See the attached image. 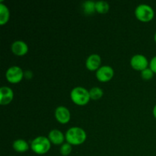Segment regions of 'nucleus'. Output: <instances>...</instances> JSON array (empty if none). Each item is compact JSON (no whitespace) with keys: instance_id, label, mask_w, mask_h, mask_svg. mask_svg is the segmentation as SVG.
<instances>
[{"instance_id":"nucleus-12","label":"nucleus","mask_w":156,"mask_h":156,"mask_svg":"<svg viewBox=\"0 0 156 156\" xmlns=\"http://www.w3.org/2000/svg\"><path fill=\"white\" fill-rule=\"evenodd\" d=\"M65 138L66 137L64 136L63 133L59 129H52L49 133L48 139L50 140V143L55 145H59L62 143Z\"/></svg>"},{"instance_id":"nucleus-3","label":"nucleus","mask_w":156,"mask_h":156,"mask_svg":"<svg viewBox=\"0 0 156 156\" xmlns=\"http://www.w3.org/2000/svg\"><path fill=\"white\" fill-rule=\"evenodd\" d=\"M50 141L47 137L38 136L31 142L30 148L36 154L44 155L46 154L50 149Z\"/></svg>"},{"instance_id":"nucleus-16","label":"nucleus","mask_w":156,"mask_h":156,"mask_svg":"<svg viewBox=\"0 0 156 156\" xmlns=\"http://www.w3.org/2000/svg\"><path fill=\"white\" fill-rule=\"evenodd\" d=\"M82 9L84 12L87 15L93 14L96 11L95 9V2L93 1H85L82 4Z\"/></svg>"},{"instance_id":"nucleus-5","label":"nucleus","mask_w":156,"mask_h":156,"mask_svg":"<svg viewBox=\"0 0 156 156\" xmlns=\"http://www.w3.org/2000/svg\"><path fill=\"white\" fill-rule=\"evenodd\" d=\"M24 76L23 70L17 66L9 67L5 73L6 79L11 83H18L21 82Z\"/></svg>"},{"instance_id":"nucleus-8","label":"nucleus","mask_w":156,"mask_h":156,"mask_svg":"<svg viewBox=\"0 0 156 156\" xmlns=\"http://www.w3.org/2000/svg\"><path fill=\"white\" fill-rule=\"evenodd\" d=\"M70 112L67 108L64 106H59L55 110V117L59 123L65 124L70 120Z\"/></svg>"},{"instance_id":"nucleus-11","label":"nucleus","mask_w":156,"mask_h":156,"mask_svg":"<svg viewBox=\"0 0 156 156\" xmlns=\"http://www.w3.org/2000/svg\"><path fill=\"white\" fill-rule=\"evenodd\" d=\"M101 62V59L99 55L91 54L87 59L86 62H85V66L89 70L94 71L100 68Z\"/></svg>"},{"instance_id":"nucleus-20","label":"nucleus","mask_w":156,"mask_h":156,"mask_svg":"<svg viewBox=\"0 0 156 156\" xmlns=\"http://www.w3.org/2000/svg\"><path fill=\"white\" fill-rule=\"evenodd\" d=\"M149 66L151 69L154 72V73H156V56L151 59L149 62Z\"/></svg>"},{"instance_id":"nucleus-23","label":"nucleus","mask_w":156,"mask_h":156,"mask_svg":"<svg viewBox=\"0 0 156 156\" xmlns=\"http://www.w3.org/2000/svg\"><path fill=\"white\" fill-rule=\"evenodd\" d=\"M154 38H155V41L156 42V32H155V37H154Z\"/></svg>"},{"instance_id":"nucleus-14","label":"nucleus","mask_w":156,"mask_h":156,"mask_svg":"<svg viewBox=\"0 0 156 156\" xmlns=\"http://www.w3.org/2000/svg\"><path fill=\"white\" fill-rule=\"evenodd\" d=\"M10 13L7 6L2 3V1L0 2V24L3 25L5 24L9 19Z\"/></svg>"},{"instance_id":"nucleus-7","label":"nucleus","mask_w":156,"mask_h":156,"mask_svg":"<svg viewBox=\"0 0 156 156\" xmlns=\"http://www.w3.org/2000/svg\"><path fill=\"white\" fill-rule=\"evenodd\" d=\"M131 66L136 70H140L143 71L145 69L148 68V59L144 55L142 54H136L134 55L130 60Z\"/></svg>"},{"instance_id":"nucleus-4","label":"nucleus","mask_w":156,"mask_h":156,"mask_svg":"<svg viewBox=\"0 0 156 156\" xmlns=\"http://www.w3.org/2000/svg\"><path fill=\"white\" fill-rule=\"evenodd\" d=\"M135 15L137 19L142 21H149L154 18L155 12L150 5L146 4L139 5L135 10Z\"/></svg>"},{"instance_id":"nucleus-22","label":"nucleus","mask_w":156,"mask_h":156,"mask_svg":"<svg viewBox=\"0 0 156 156\" xmlns=\"http://www.w3.org/2000/svg\"><path fill=\"white\" fill-rule=\"evenodd\" d=\"M153 114H154V117L156 118V105H155V107H154L153 108Z\"/></svg>"},{"instance_id":"nucleus-6","label":"nucleus","mask_w":156,"mask_h":156,"mask_svg":"<svg viewBox=\"0 0 156 156\" xmlns=\"http://www.w3.org/2000/svg\"><path fill=\"white\" fill-rule=\"evenodd\" d=\"M114 76V69L109 66H102L96 72V77L100 82H106Z\"/></svg>"},{"instance_id":"nucleus-18","label":"nucleus","mask_w":156,"mask_h":156,"mask_svg":"<svg viewBox=\"0 0 156 156\" xmlns=\"http://www.w3.org/2000/svg\"><path fill=\"white\" fill-rule=\"evenodd\" d=\"M72 149H73V148H72L71 144L66 143H64V144H62V146H61L60 150L59 151H60V153L62 154V155L67 156L71 153Z\"/></svg>"},{"instance_id":"nucleus-9","label":"nucleus","mask_w":156,"mask_h":156,"mask_svg":"<svg viewBox=\"0 0 156 156\" xmlns=\"http://www.w3.org/2000/svg\"><path fill=\"white\" fill-rule=\"evenodd\" d=\"M14 98V92L9 87L2 86L0 88V104L2 105H9Z\"/></svg>"},{"instance_id":"nucleus-17","label":"nucleus","mask_w":156,"mask_h":156,"mask_svg":"<svg viewBox=\"0 0 156 156\" xmlns=\"http://www.w3.org/2000/svg\"><path fill=\"white\" fill-rule=\"evenodd\" d=\"M103 90L101 88H99V87H93L89 91L90 98L93 99V100L100 99L102 97V95H103Z\"/></svg>"},{"instance_id":"nucleus-13","label":"nucleus","mask_w":156,"mask_h":156,"mask_svg":"<svg viewBox=\"0 0 156 156\" xmlns=\"http://www.w3.org/2000/svg\"><path fill=\"white\" fill-rule=\"evenodd\" d=\"M12 146H13V149L18 152H24L29 149L28 143L25 140H21V139L15 140Z\"/></svg>"},{"instance_id":"nucleus-19","label":"nucleus","mask_w":156,"mask_h":156,"mask_svg":"<svg viewBox=\"0 0 156 156\" xmlns=\"http://www.w3.org/2000/svg\"><path fill=\"white\" fill-rule=\"evenodd\" d=\"M142 78L145 80H149L154 76V72L150 68H146L141 72Z\"/></svg>"},{"instance_id":"nucleus-15","label":"nucleus","mask_w":156,"mask_h":156,"mask_svg":"<svg viewBox=\"0 0 156 156\" xmlns=\"http://www.w3.org/2000/svg\"><path fill=\"white\" fill-rule=\"evenodd\" d=\"M110 5L106 1L95 2L96 12L100 14H105L109 11Z\"/></svg>"},{"instance_id":"nucleus-2","label":"nucleus","mask_w":156,"mask_h":156,"mask_svg":"<svg viewBox=\"0 0 156 156\" xmlns=\"http://www.w3.org/2000/svg\"><path fill=\"white\" fill-rule=\"evenodd\" d=\"M72 101L77 105H85L91 99L89 91L83 87H76L70 93Z\"/></svg>"},{"instance_id":"nucleus-10","label":"nucleus","mask_w":156,"mask_h":156,"mask_svg":"<svg viewBox=\"0 0 156 156\" xmlns=\"http://www.w3.org/2000/svg\"><path fill=\"white\" fill-rule=\"evenodd\" d=\"M12 51L17 56H24L28 51V47L24 41H15L12 44Z\"/></svg>"},{"instance_id":"nucleus-1","label":"nucleus","mask_w":156,"mask_h":156,"mask_svg":"<svg viewBox=\"0 0 156 156\" xmlns=\"http://www.w3.org/2000/svg\"><path fill=\"white\" fill-rule=\"evenodd\" d=\"M66 140L67 143L71 145H80L86 140V133L82 128L71 127L66 133Z\"/></svg>"},{"instance_id":"nucleus-21","label":"nucleus","mask_w":156,"mask_h":156,"mask_svg":"<svg viewBox=\"0 0 156 156\" xmlns=\"http://www.w3.org/2000/svg\"><path fill=\"white\" fill-rule=\"evenodd\" d=\"M24 76L27 79H30L32 78V76H33V73L30 70H26L24 73Z\"/></svg>"}]
</instances>
